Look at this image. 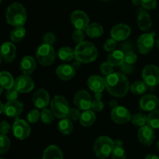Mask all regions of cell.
I'll return each instance as SVG.
<instances>
[{"mask_svg": "<svg viewBox=\"0 0 159 159\" xmlns=\"http://www.w3.org/2000/svg\"><path fill=\"white\" fill-rule=\"evenodd\" d=\"M105 87L107 91L116 98H123L130 89L127 76L120 73H113L106 76Z\"/></svg>", "mask_w": 159, "mask_h": 159, "instance_id": "6da1fadb", "label": "cell"}, {"mask_svg": "<svg viewBox=\"0 0 159 159\" xmlns=\"http://www.w3.org/2000/svg\"><path fill=\"white\" fill-rule=\"evenodd\" d=\"M75 59L81 63L94 62L98 55L97 48L90 41H82L78 44L75 48Z\"/></svg>", "mask_w": 159, "mask_h": 159, "instance_id": "7a4b0ae2", "label": "cell"}, {"mask_svg": "<svg viewBox=\"0 0 159 159\" xmlns=\"http://www.w3.org/2000/svg\"><path fill=\"white\" fill-rule=\"evenodd\" d=\"M7 23L13 26H21L26 21V9L22 4L14 2L8 7L6 13Z\"/></svg>", "mask_w": 159, "mask_h": 159, "instance_id": "3957f363", "label": "cell"}, {"mask_svg": "<svg viewBox=\"0 0 159 159\" xmlns=\"http://www.w3.org/2000/svg\"><path fill=\"white\" fill-rule=\"evenodd\" d=\"M114 147V141L110 137L102 136L96 140L93 145V149L98 158L105 159L111 155Z\"/></svg>", "mask_w": 159, "mask_h": 159, "instance_id": "277c9868", "label": "cell"}, {"mask_svg": "<svg viewBox=\"0 0 159 159\" xmlns=\"http://www.w3.org/2000/svg\"><path fill=\"white\" fill-rule=\"evenodd\" d=\"M36 58L40 65L49 66L52 65L56 59V52L52 45L43 44L37 48Z\"/></svg>", "mask_w": 159, "mask_h": 159, "instance_id": "5b68a950", "label": "cell"}, {"mask_svg": "<svg viewBox=\"0 0 159 159\" xmlns=\"http://www.w3.org/2000/svg\"><path fill=\"white\" fill-rule=\"evenodd\" d=\"M51 111L57 118H66L70 111L69 104L66 98L61 95H57L53 98L51 104Z\"/></svg>", "mask_w": 159, "mask_h": 159, "instance_id": "8992f818", "label": "cell"}, {"mask_svg": "<svg viewBox=\"0 0 159 159\" xmlns=\"http://www.w3.org/2000/svg\"><path fill=\"white\" fill-rule=\"evenodd\" d=\"M144 82L150 87H155L159 84V67L153 64L144 66L142 71Z\"/></svg>", "mask_w": 159, "mask_h": 159, "instance_id": "52a82bcc", "label": "cell"}, {"mask_svg": "<svg viewBox=\"0 0 159 159\" xmlns=\"http://www.w3.org/2000/svg\"><path fill=\"white\" fill-rule=\"evenodd\" d=\"M155 33H146L141 34L137 41V47L140 53L143 55L150 52L155 45Z\"/></svg>", "mask_w": 159, "mask_h": 159, "instance_id": "ba28073f", "label": "cell"}, {"mask_svg": "<svg viewBox=\"0 0 159 159\" xmlns=\"http://www.w3.org/2000/svg\"><path fill=\"white\" fill-rule=\"evenodd\" d=\"M73 102L79 110H89L92 108L93 99L88 91L85 90H78L74 95Z\"/></svg>", "mask_w": 159, "mask_h": 159, "instance_id": "9c48e42d", "label": "cell"}, {"mask_svg": "<svg viewBox=\"0 0 159 159\" xmlns=\"http://www.w3.org/2000/svg\"><path fill=\"white\" fill-rule=\"evenodd\" d=\"M12 132L16 138L21 140H25L30 134V126L25 120L16 118L12 125Z\"/></svg>", "mask_w": 159, "mask_h": 159, "instance_id": "30bf717a", "label": "cell"}, {"mask_svg": "<svg viewBox=\"0 0 159 159\" xmlns=\"http://www.w3.org/2000/svg\"><path fill=\"white\" fill-rule=\"evenodd\" d=\"M130 112L124 106L117 105L111 112V118L117 124H126L131 120Z\"/></svg>", "mask_w": 159, "mask_h": 159, "instance_id": "8fae6325", "label": "cell"}, {"mask_svg": "<svg viewBox=\"0 0 159 159\" xmlns=\"http://www.w3.org/2000/svg\"><path fill=\"white\" fill-rule=\"evenodd\" d=\"M14 87L20 93L26 94L32 91L34 88V82L32 78L26 75H21L16 77L14 83Z\"/></svg>", "mask_w": 159, "mask_h": 159, "instance_id": "7c38bea8", "label": "cell"}, {"mask_svg": "<svg viewBox=\"0 0 159 159\" xmlns=\"http://www.w3.org/2000/svg\"><path fill=\"white\" fill-rule=\"evenodd\" d=\"M71 22L76 29L84 31L89 25V18L83 11L75 10L71 14Z\"/></svg>", "mask_w": 159, "mask_h": 159, "instance_id": "4fadbf2b", "label": "cell"}, {"mask_svg": "<svg viewBox=\"0 0 159 159\" xmlns=\"http://www.w3.org/2000/svg\"><path fill=\"white\" fill-rule=\"evenodd\" d=\"M140 143L144 146H151L155 140V132L153 128L148 125L141 126L138 132Z\"/></svg>", "mask_w": 159, "mask_h": 159, "instance_id": "5bb4252c", "label": "cell"}, {"mask_svg": "<svg viewBox=\"0 0 159 159\" xmlns=\"http://www.w3.org/2000/svg\"><path fill=\"white\" fill-rule=\"evenodd\" d=\"M131 33V29L130 26L124 23H120L112 28L110 31V35L112 38L116 41H122L126 40Z\"/></svg>", "mask_w": 159, "mask_h": 159, "instance_id": "9a60e30c", "label": "cell"}, {"mask_svg": "<svg viewBox=\"0 0 159 159\" xmlns=\"http://www.w3.org/2000/svg\"><path fill=\"white\" fill-rule=\"evenodd\" d=\"M16 54V48L12 42L6 41L1 45L0 56L6 63H10L15 59Z\"/></svg>", "mask_w": 159, "mask_h": 159, "instance_id": "2e32d148", "label": "cell"}, {"mask_svg": "<svg viewBox=\"0 0 159 159\" xmlns=\"http://www.w3.org/2000/svg\"><path fill=\"white\" fill-rule=\"evenodd\" d=\"M23 104L19 100L8 101L4 107V113L10 118H18L23 112Z\"/></svg>", "mask_w": 159, "mask_h": 159, "instance_id": "e0dca14e", "label": "cell"}, {"mask_svg": "<svg viewBox=\"0 0 159 159\" xmlns=\"http://www.w3.org/2000/svg\"><path fill=\"white\" fill-rule=\"evenodd\" d=\"M140 107L145 112H152L157 109L159 105V99L155 94H146L140 100Z\"/></svg>", "mask_w": 159, "mask_h": 159, "instance_id": "ac0fdd59", "label": "cell"}, {"mask_svg": "<svg viewBox=\"0 0 159 159\" xmlns=\"http://www.w3.org/2000/svg\"><path fill=\"white\" fill-rule=\"evenodd\" d=\"M49 102L50 94L44 89H39L33 95V103L37 108H45Z\"/></svg>", "mask_w": 159, "mask_h": 159, "instance_id": "d6986e66", "label": "cell"}, {"mask_svg": "<svg viewBox=\"0 0 159 159\" xmlns=\"http://www.w3.org/2000/svg\"><path fill=\"white\" fill-rule=\"evenodd\" d=\"M56 74L61 80H70L75 75V69L72 66V65L62 64L56 69Z\"/></svg>", "mask_w": 159, "mask_h": 159, "instance_id": "ffe728a7", "label": "cell"}, {"mask_svg": "<svg viewBox=\"0 0 159 159\" xmlns=\"http://www.w3.org/2000/svg\"><path fill=\"white\" fill-rule=\"evenodd\" d=\"M36 67H37L36 61L32 56H25L22 59L21 62H20V68L23 75L30 76L34 73V70H36Z\"/></svg>", "mask_w": 159, "mask_h": 159, "instance_id": "44dd1931", "label": "cell"}, {"mask_svg": "<svg viewBox=\"0 0 159 159\" xmlns=\"http://www.w3.org/2000/svg\"><path fill=\"white\" fill-rule=\"evenodd\" d=\"M87 84L94 93H102L105 88V80L98 75H92L88 79Z\"/></svg>", "mask_w": 159, "mask_h": 159, "instance_id": "7402d4cb", "label": "cell"}, {"mask_svg": "<svg viewBox=\"0 0 159 159\" xmlns=\"http://www.w3.org/2000/svg\"><path fill=\"white\" fill-rule=\"evenodd\" d=\"M125 54L122 50H114L107 56V62L112 66H120L124 62Z\"/></svg>", "mask_w": 159, "mask_h": 159, "instance_id": "603a6c76", "label": "cell"}, {"mask_svg": "<svg viewBox=\"0 0 159 159\" xmlns=\"http://www.w3.org/2000/svg\"><path fill=\"white\" fill-rule=\"evenodd\" d=\"M42 159H64L63 153L57 146L51 145L44 150Z\"/></svg>", "mask_w": 159, "mask_h": 159, "instance_id": "cb8c5ba5", "label": "cell"}, {"mask_svg": "<svg viewBox=\"0 0 159 159\" xmlns=\"http://www.w3.org/2000/svg\"><path fill=\"white\" fill-rule=\"evenodd\" d=\"M138 25L143 31H148L152 26V21L150 15L146 11H141L138 17Z\"/></svg>", "mask_w": 159, "mask_h": 159, "instance_id": "d4e9b609", "label": "cell"}, {"mask_svg": "<svg viewBox=\"0 0 159 159\" xmlns=\"http://www.w3.org/2000/svg\"><path fill=\"white\" fill-rule=\"evenodd\" d=\"M96 114H95L94 111L93 110H85L83 111L82 114H81L80 117V123L82 126H85V127H89L94 124L96 122Z\"/></svg>", "mask_w": 159, "mask_h": 159, "instance_id": "484cf974", "label": "cell"}, {"mask_svg": "<svg viewBox=\"0 0 159 159\" xmlns=\"http://www.w3.org/2000/svg\"><path fill=\"white\" fill-rule=\"evenodd\" d=\"M14 83L15 80L13 79V76L11 75L10 73L7 71L0 72V86L3 89L12 88L14 87Z\"/></svg>", "mask_w": 159, "mask_h": 159, "instance_id": "4316f807", "label": "cell"}, {"mask_svg": "<svg viewBox=\"0 0 159 159\" xmlns=\"http://www.w3.org/2000/svg\"><path fill=\"white\" fill-rule=\"evenodd\" d=\"M86 34L92 38H97L101 37L103 34V27L98 23H93L88 26L85 29Z\"/></svg>", "mask_w": 159, "mask_h": 159, "instance_id": "83f0119b", "label": "cell"}, {"mask_svg": "<svg viewBox=\"0 0 159 159\" xmlns=\"http://www.w3.org/2000/svg\"><path fill=\"white\" fill-rule=\"evenodd\" d=\"M74 129V125L72 121L68 118H61V121L58 123V130L64 135H69L72 132Z\"/></svg>", "mask_w": 159, "mask_h": 159, "instance_id": "f1b7e54d", "label": "cell"}, {"mask_svg": "<svg viewBox=\"0 0 159 159\" xmlns=\"http://www.w3.org/2000/svg\"><path fill=\"white\" fill-rule=\"evenodd\" d=\"M58 57L61 60L64 62H70L73 59H75V50L71 48L70 47H62L58 50Z\"/></svg>", "mask_w": 159, "mask_h": 159, "instance_id": "f546056e", "label": "cell"}, {"mask_svg": "<svg viewBox=\"0 0 159 159\" xmlns=\"http://www.w3.org/2000/svg\"><path fill=\"white\" fill-rule=\"evenodd\" d=\"M26 35V29L21 26H15L10 32V39L12 42L18 43L24 38Z\"/></svg>", "mask_w": 159, "mask_h": 159, "instance_id": "4dcf8cb0", "label": "cell"}, {"mask_svg": "<svg viewBox=\"0 0 159 159\" xmlns=\"http://www.w3.org/2000/svg\"><path fill=\"white\" fill-rule=\"evenodd\" d=\"M148 86L144 82V81H135L130 85V92L134 94L141 95L145 93L148 90Z\"/></svg>", "mask_w": 159, "mask_h": 159, "instance_id": "1f68e13d", "label": "cell"}, {"mask_svg": "<svg viewBox=\"0 0 159 159\" xmlns=\"http://www.w3.org/2000/svg\"><path fill=\"white\" fill-rule=\"evenodd\" d=\"M147 123L154 129H159V109L149 112L147 115Z\"/></svg>", "mask_w": 159, "mask_h": 159, "instance_id": "d6a6232c", "label": "cell"}, {"mask_svg": "<svg viewBox=\"0 0 159 159\" xmlns=\"http://www.w3.org/2000/svg\"><path fill=\"white\" fill-rule=\"evenodd\" d=\"M131 122L135 126H144L147 123V115L143 113H136L131 117Z\"/></svg>", "mask_w": 159, "mask_h": 159, "instance_id": "836d02e7", "label": "cell"}, {"mask_svg": "<svg viewBox=\"0 0 159 159\" xmlns=\"http://www.w3.org/2000/svg\"><path fill=\"white\" fill-rule=\"evenodd\" d=\"M11 142L6 135L0 134V154L7 152L10 148Z\"/></svg>", "mask_w": 159, "mask_h": 159, "instance_id": "e575fe53", "label": "cell"}, {"mask_svg": "<svg viewBox=\"0 0 159 159\" xmlns=\"http://www.w3.org/2000/svg\"><path fill=\"white\" fill-rule=\"evenodd\" d=\"M40 118H41V121L45 124H51L54 121V115L51 110L43 108L42 112H40Z\"/></svg>", "mask_w": 159, "mask_h": 159, "instance_id": "d590c367", "label": "cell"}, {"mask_svg": "<svg viewBox=\"0 0 159 159\" xmlns=\"http://www.w3.org/2000/svg\"><path fill=\"white\" fill-rule=\"evenodd\" d=\"M112 159H126L127 154H126L125 150L122 146L120 145H115L111 154Z\"/></svg>", "mask_w": 159, "mask_h": 159, "instance_id": "8d00e7d4", "label": "cell"}, {"mask_svg": "<svg viewBox=\"0 0 159 159\" xmlns=\"http://www.w3.org/2000/svg\"><path fill=\"white\" fill-rule=\"evenodd\" d=\"M124 54H125L124 63L133 65L138 60V55H137V54L134 51H129L127 52L124 53Z\"/></svg>", "mask_w": 159, "mask_h": 159, "instance_id": "74e56055", "label": "cell"}, {"mask_svg": "<svg viewBox=\"0 0 159 159\" xmlns=\"http://www.w3.org/2000/svg\"><path fill=\"white\" fill-rule=\"evenodd\" d=\"M40 118V113L37 109H33L27 115V121L30 123H36Z\"/></svg>", "mask_w": 159, "mask_h": 159, "instance_id": "f35d334b", "label": "cell"}, {"mask_svg": "<svg viewBox=\"0 0 159 159\" xmlns=\"http://www.w3.org/2000/svg\"><path fill=\"white\" fill-rule=\"evenodd\" d=\"M116 45H117V43H116V41H115L114 39L110 38L107 39L105 41L103 45V48L105 51H113L114 50H116Z\"/></svg>", "mask_w": 159, "mask_h": 159, "instance_id": "ab89813d", "label": "cell"}, {"mask_svg": "<svg viewBox=\"0 0 159 159\" xmlns=\"http://www.w3.org/2000/svg\"><path fill=\"white\" fill-rule=\"evenodd\" d=\"M19 93L20 92L15 88V87H12L6 90V98L8 101H13V100H17V98L19 96Z\"/></svg>", "mask_w": 159, "mask_h": 159, "instance_id": "60d3db41", "label": "cell"}, {"mask_svg": "<svg viewBox=\"0 0 159 159\" xmlns=\"http://www.w3.org/2000/svg\"><path fill=\"white\" fill-rule=\"evenodd\" d=\"M113 66H112L108 62H102L100 65V70L104 76H107L113 73Z\"/></svg>", "mask_w": 159, "mask_h": 159, "instance_id": "b9f144b4", "label": "cell"}, {"mask_svg": "<svg viewBox=\"0 0 159 159\" xmlns=\"http://www.w3.org/2000/svg\"><path fill=\"white\" fill-rule=\"evenodd\" d=\"M84 38H85V34H84L83 31L82 30L76 29L72 33V39L77 44L81 43V42L84 41Z\"/></svg>", "mask_w": 159, "mask_h": 159, "instance_id": "7bdbcfd3", "label": "cell"}, {"mask_svg": "<svg viewBox=\"0 0 159 159\" xmlns=\"http://www.w3.org/2000/svg\"><path fill=\"white\" fill-rule=\"evenodd\" d=\"M141 5L148 10H152L156 8L157 0H141Z\"/></svg>", "mask_w": 159, "mask_h": 159, "instance_id": "ee69618b", "label": "cell"}, {"mask_svg": "<svg viewBox=\"0 0 159 159\" xmlns=\"http://www.w3.org/2000/svg\"><path fill=\"white\" fill-rule=\"evenodd\" d=\"M81 114L82 113H81L79 108H70L67 118L71 119V121H77V120L80 119Z\"/></svg>", "mask_w": 159, "mask_h": 159, "instance_id": "f6af8a7d", "label": "cell"}, {"mask_svg": "<svg viewBox=\"0 0 159 159\" xmlns=\"http://www.w3.org/2000/svg\"><path fill=\"white\" fill-rule=\"evenodd\" d=\"M43 44L53 45L56 41L55 34H53V33L51 32H48L47 34H44V36H43Z\"/></svg>", "mask_w": 159, "mask_h": 159, "instance_id": "bcb514c9", "label": "cell"}, {"mask_svg": "<svg viewBox=\"0 0 159 159\" xmlns=\"http://www.w3.org/2000/svg\"><path fill=\"white\" fill-rule=\"evenodd\" d=\"M104 104L102 100H97L95 99L93 101V104H92V108L94 112H101L103 109Z\"/></svg>", "mask_w": 159, "mask_h": 159, "instance_id": "7dc6e473", "label": "cell"}, {"mask_svg": "<svg viewBox=\"0 0 159 159\" xmlns=\"http://www.w3.org/2000/svg\"><path fill=\"white\" fill-rule=\"evenodd\" d=\"M11 126L8 122L2 121L0 123V134L6 135L10 131Z\"/></svg>", "mask_w": 159, "mask_h": 159, "instance_id": "c3c4849f", "label": "cell"}, {"mask_svg": "<svg viewBox=\"0 0 159 159\" xmlns=\"http://www.w3.org/2000/svg\"><path fill=\"white\" fill-rule=\"evenodd\" d=\"M133 49V45H132L131 43H130L129 41L124 42V43H123L122 45H121V50H122L124 53L127 52V51H134Z\"/></svg>", "mask_w": 159, "mask_h": 159, "instance_id": "681fc988", "label": "cell"}, {"mask_svg": "<svg viewBox=\"0 0 159 159\" xmlns=\"http://www.w3.org/2000/svg\"><path fill=\"white\" fill-rule=\"evenodd\" d=\"M120 69L124 73H131L134 70V66L133 65H128V64H126L124 62V63L120 65Z\"/></svg>", "mask_w": 159, "mask_h": 159, "instance_id": "f907efd6", "label": "cell"}, {"mask_svg": "<svg viewBox=\"0 0 159 159\" xmlns=\"http://www.w3.org/2000/svg\"><path fill=\"white\" fill-rule=\"evenodd\" d=\"M144 159H159V157L155 154H149L146 156Z\"/></svg>", "mask_w": 159, "mask_h": 159, "instance_id": "816d5d0a", "label": "cell"}, {"mask_svg": "<svg viewBox=\"0 0 159 159\" xmlns=\"http://www.w3.org/2000/svg\"><path fill=\"white\" fill-rule=\"evenodd\" d=\"M80 65H81V62H79V61L76 60V59H75V62L72 63V66L74 67L75 70H78V69H79Z\"/></svg>", "mask_w": 159, "mask_h": 159, "instance_id": "f5cc1de1", "label": "cell"}, {"mask_svg": "<svg viewBox=\"0 0 159 159\" xmlns=\"http://www.w3.org/2000/svg\"><path fill=\"white\" fill-rule=\"evenodd\" d=\"M102 98V93H95V99L101 100Z\"/></svg>", "mask_w": 159, "mask_h": 159, "instance_id": "db71d44e", "label": "cell"}, {"mask_svg": "<svg viewBox=\"0 0 159 159\" xmlns=\"http://www.w3.org/2000/svg\"><path fill=\"white\" fill-rule=\"evenodd\" d=\"M4 107H5V104H3L2 102L0 101V114L4 112Z\"/></svg>", "mask_w": 159, "mask_h": 159, "instance_id": "11a10c76", "label": "cell"}, {"mask_svg": "<svg viewBox=\"0 0 159 159\" xmlns=\"http://www.w3.org/2000/svg\"><path fill=\"white\" fill-rule=\"evenodd\" d=\"M110 106H112L113 108L116 107V106H117V102H116V101H110Z\"/></svg>", "mask_w": 159, "mask_h": 159, "instance_id": "9f6ffc18", "label": "cell"}, {"mask_svg": "<svg viewBox=\"0 0 159 159\" xmlns=\"http://www.w3.org/2000/svg\"><path fill=\"white\" fill-rule=\"evenodd\" d=\"M133 2L134 5L141 4V0H133Z\"/></svg>", "mask_w": 159, "mask_h": 159, "instance_id": "6f0895ef", "label": "cell"}, {"mask_svg": "<svg viewBox=\"0 0 159 159\" xmlns=\"http://www.w3.org/2000/svg\"><path fill=\"white\" fill-rule=\"evenodd\" d=\"M2 92H3V88L1 87V86H0V95L2 94Z\"/></svg>", "mask_w": 159, "mask_h": 159, "instance_id": "680465c9", "label": "cell"}, {"mask_svg": "<svg viewBox=\"0 0 159 159\" xmlns=\"http://www.w3.org/2000/svg\"><path fill=\"white\" fill-rule=\"evenodd\" d=\"M156 45H157V47H158V48L159 49V38L158 39V41H157V42H156Z\"/></svg>", "mask_w": 159, "mask_h": 159, "instance_id": "91938a15", "label": "cell"}, {"mask_svg": "<svg viewBox=\"0 0 159 159\" xmlns=\"http://www.w3.org/2000/svg\"><path fill=\"white\" fill-rule=\"evenodd\" d=\"M157 147H158V149L159 150V140H158V143H157Z\"/></svg>", "mask_w": 159, "mask_h": 159, "instance_id": "94428289", "label": "cell"}, {"mask_svg": "<svg viewBox=\"0 0 159 159\" xmlns=\"http://www.w3.org/2000/svg\"><path fill=\"white\" fill-rule=\"evenodd\" d=\"M1 62H2V58L1 56H0V65H1Z\"/></svg>", "mask_w": 159, "mask_h": 159, "instance_id": "6125c7cd", "label": "cell"}, {"mask_svg": "<svg viewBox=\"0 0 159 159\" xmlns=\"http://www.w3.org/2000/svg\"><path fill=\"white\" fill-rule=\"evenodd\" d=\"M102 1H104V2H107V1H111V0H102Z\"/></svg>", "mask_w": 159, "mask_h": 159, "instance_id": "be15d7a7", "label": "cell"}, {"mask_svg": "<svg viewBox=\"0 0 159 159\" xmlns=\"http://www.w3.org/2000/svg\"><path fill=\"white\" fill-rule=\"evenodd\" d=\"M0 159H5V158H3V157H0Z\"/></svg>", "mask_w": 159, "mask_h": 159, "instance_id": "e7e4bbea", "label": "cell"}, {"mask_svg": "<svg viewBox=\"0 0 159 159\" xmlns=\"http://www.w3.org/2000/svg\"><path fill=\"white\" fill-rule=\"evenodd\" d=\"M1 2H2V0H0V3H1Z\"/></svg>", "mask_w": 159, "mask_h": 159, "instance_id": "03108f58", "label": "cell"}, {"mask_svg": "<svg viewBox=\"0 0 159 159\" xmlns=\"http://www.w3.org/2000/svg\"><path fill=\"white\" fill-rule=\"evenodd\" d=\"M35 159H37V158H35Z\"/></svg>", "mask_w": 159, "mask_h": 159, "instance_id": "003e7915", "label": "cell"}]
</instances>
